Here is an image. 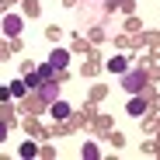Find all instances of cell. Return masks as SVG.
Wrapping results in <instances>:
<instances>
[{
  "instance_id": "cell-1",
  "label": "cell",
  "mask_w": 160,
  "mask_h": 160,
  "mask_svg": "<svg viewBox=\"0 0 160 160\" xmlns=\"http://www.w3.org/2000/svg\"><path fill=\"white\" fill-rule=\"evenodd\" d=\"M122 87H125L129 94H139V91L146 87V73H143V70H125V73H122Z\"/></svg>"
},
{
  "instance_id": "cell-2",
  "label": "cell",
  "mask_w": 160,
  "mask_h": 160,
  "mask_svg": "<svg viewBox=\"0 0 160 160\" xmlns=\"http://www.w3.org/2000/svg\"><path fill=\"white\" fill-rule=\"evenodd\" d=\"M4 32H7L11 38L21 35V18H18V14H7V18H4Z\"/></svg>"
},
{
  "instance_id": "cell-3",
  "label": "cell",
  "mask_w": 160,
  "mask_h": 160,
  "mask_svg": "<svg viewBox=\"0 0 160 160\" xmlns=\"http://www.w3.org/2000/svg\"><path fill=\"white\" fill-rule=\"evenodd\" d=\"M49 63H52V70H63V66L70 63V52H66V49H56V52L49 56Z\"/></svg>"
},
{
  "instance_id": "cell-4",
  "label": "cell",
  "mask_w": 160,
  "mask_h": 160,
  "mask_svg": "<svg viewBox=\"0 0 160 160\" xmlns=\"http://www.w3.org/2000/svg\"><path fill=\"white\" fill-rule=\"evenodd\" d=\"M38 91H42V101H56V84H52V80H42V84H38Z\"/></svg>"
},
{
  "instance_id": "cell-5",
  "label": "cell",
  "mask_w": 160,
  "mask_h": 160,
  "mask_svg": "<svg viewBox=\"0 0 160 160\" xmlns=\"http://www.w3.org/2000/svg\"><path fill=\"white\" fill-rule=\"evenodd\" d=\"M52 118H70V104L66 101H52Z\"/></svg>"
},
{
  "instance_id": "cell-6",
  "label": "cell",
  "mask_w": 160,
  "mask_h": 160,
  "mask_svg": "<svg viewBox=\"0 0 160 160\" xmlns=\"http://www.w3.org/2000/svg\"><path fill=\"white\" fill-rule=\"evenodd\" d=\"M143 112H146V101L143 98H132L129 101V115H143Z\"/></svg>"
},
{
  "instance_id": "cell-7",
  "label": "cell",
  "mask_w": 160,
  "mask_h": 160,
  "mask_svg": "<svg viewBox=\"0 0 160 160\" xmlns=\"http://www.w3.org/2000/svg\"><path fill=\"white\" fill-rule=\"evenodd\" d=\"M108 70H112V73H125V56H115V59H108Z\"/></svg>"
},
{
  "instance_id": "cell-8",
  "label": "cell",
  "mask_w": 160,
  "mask_h": 160,
  "mask_svg": "<svg viewBox=\"0 0 160 160\" xmlns=\"http://www.w3.org/2000/svg\"><path fill=\"white\" fill-rule=\"evenodd\" d=\"M24 91H28V87H24V80H14V84H11V94H14V98H21Z\"/></svg>"
},
{
  "instance_id": "cell-9",
  "label": "cell",
  "mask_w": 160,
  "mask_h": 160,
  "mask_svg": "<svg viewBox=\"0 0 160 160\" xmlns=\"http://www.w3.org/2000/svg\"><path fill=\"white\" fill-rule=\"evenodd\" d=\"M38 80H52V63H45V66L38 70Z\"/></svg>"
},
{
  "instance_id": "cell-10",
  "label": "cell",
  "mask_w": 160,
  "mask_h": 160,
  "mask_svg": "<svg viewBox=\"0 0 160 160\" xmlns=\"http://www.w3.org/2000/svg\"><path fill=\"white\" fill-rule=\"evenodd\" d=\"M38 84H42L38 73H28V77H24V87H38Z\"/></svg>"
},
{
  "instance_id": "cell-11",
  "label": "cell",
  "mask_w": 160,
  "mask_h": 160,
  "mask_svg": "<svg viewBox=\"0 0 160 160\" xmlns=\"http://www.w3.org/2000/svg\"><path fill=\"white\" fill-rule=\"evenodd\" d=\"M4 136H7V129H4V122H0V139H4Z\"/></svg>"
}]
</instances>
